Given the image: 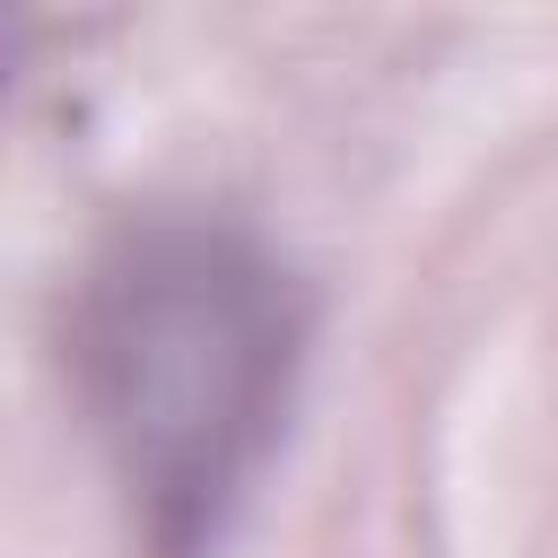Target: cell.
Returning a JSON list of instances; mask_svg holds the SVG:
<instances>
[{
    "label": "cell",
    "mask_w": 558,
    "mask_h": 558,
    "mask_svg": "<svg viewBox=\"0 0 558 558\" xmlns=\"http://www.w3.org/2000/svg\"><path fill=\"white\" fill-rule=\"evenodd\" d=\"M61 357L131 549L227 558L305 401L314 288L253 218L157 201L78 262Z\"/></svg>",
    "instance_id": "6da1fadb"
}]
</instances>
